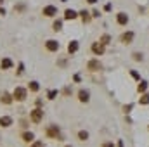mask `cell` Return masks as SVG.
<instances>
[{
	"mask_svg": "<svg viewBox=\"0 0 149 147\" xmlns=\"http://www.w3.org/2000/svg\"><path fill=\"white\" fill-rule=\"evenodd\" d=\"M134 59H135V61H142V54L135 52V54H134Z\"/></svg>",
	"mask_w": 149,
	"mask_h": 147,
	"instance_id": "24",
	"label": "cell"
},
{
	"mask_svg": "<svg viewBox=\"0 0 149 147\" xmlns=\"http://www.w3.org/2000/svg\"><path fill=\"white\" fill-rule=\"evenodd\" d=\"M141 104H149V95H146V94H144V95L141 97Z\"/></svg>",
	"mask_w": 149,
	"mask_h": 147,
	"instance_id": "22",
	"label": "cell"
},
{
	"mask_svg": "<svg viewBox=\"0 0 149 147\" xmlns=\"http://www.w3.org/2000/svg\"><path fill=\"white\" fill-rule=\"evenodd\" d=\"M76 16H78V14H76V12H74L73 9H68V10H66V12H64V19H74V17H76Z\"/></svg>",
	"mask_w": 149,
	"mask_h": 147,
	"instance_id": "12",
	"label": "cell"
},
{
	"mask_svg": "<svg viewBox=\"0 0 149 147\" xmlns=\"http://www.w3.org/2000/svg\"><path fill=\"white\" fill-rule=\"evenodd\" d=\"M87 2H88V3H95L97 0H87Z\"/></svg>",
	"mask_w": 149,
	"mask_h": 147,
	"instance_id": "28",
	"label": "cell"
},
{
	"mask_svg": "<svg viewBox=\"0 0 149 147\" xmlns=\"http://www.w3.org/2000/svg\"><path fill=\"white\" fill-rule=\"evenodd\" d=\"M87 68H88L90 71H99V69H101V62H99V61H95V59H94V61H88Z\"/></svg>",
	"mask_w": 149,
	"mask_h": 147,
	"instance_id": "8",
	"label": "cell"
},
{
	"mask_svg": "<svg viewBox=\"0 0 149 147\" xmlns=\"http://www.w3.org/2000/svg\"><path fill=\"white\" fill-rule=\"evenodd\" d=\"M31 147H45V146H43V142H35Z\"/></svg>",
	"mask_w": 149,
	"mask_h": 147,
	"instance_id": "26",
	"label": "cell"
},
{
	"mask_svg": "<svg viewBox=\"0 0 149 147\" xmlns=\"http://www.w3.org/2000/svg\"><path fill=\"white\" fill-rule=\"evenodd\" d=\"M78 99H80L81 102H88V92H87V90H80V92H78Z\"/></svg>",
	"mask_w": 149,
	"mask_h": 147,
	"instance_id": "11",
	"label": "cell"
},
{
	"mask_svg": "<svg viewBox=\"0 0 149 147\" xmlns=\"http://www.w3.org/2000/svg\"><path fill=\"white\" fill-rule=\"evenodd\" d=\"M132 40H134V33L132 31H127V33L121 35V42L123 43H132Z\"/></svg>",
	"mask_w": 149,
	"mask_h": 147,
	"instance_id": "9",
	"label": "cell"
},
{
	"mask_svg": "<svg viewBox=\"0 0 149 147\" xmlns=\"http://www.w3.org/2000/svg\"><path fill=\"white\" fill-rule=\"evenodd\" d=\"M92 52H94V54H97V55H102V54H104V45L95 42V43L92 45Z\"/></svg>",
	"mask_w": 149,
	"mask_h": 147,
	"instance_id": "6",
	"label": "cell"
},
{
	"mask_svg": "<svg viewBox=\"0 0 149 147\" xmlns=\"http://www.w3.org/2000/svg\"><path fill=\"white\" fill-rule=\"evenodd\" d=\"M116 21H118V24H121V26H125V24L128 23V16H127L125 12H120V14L116 16Z\"/></svg>",
	"mask_w": 149,
	"mask_h": 147,
	"instance_id": "7",
	"label": "cell"
},
{
	"mask_svg": "<svg viewBox=\"0 0 149 147\" xmlns=\"http://www.w3.org/2000/svg\"><path fill=\"white\" fill-rule=\"evenodd\" d=\"M80 14H81V19H83L85 23H88V21H90V16H88V12H87V10H81Z\"/></svg>",
	"mask_w": 149,
	"mask_h": 147,
	"instance_id": "16",
	"label": "cell"
},
{
	"mask_svg": "<svg viewBox=\"0 0 149 147\" xmlns=\"http://www.w3.org/2000/svg\"><path fill=\"white\" fill-rule=\"evenodd\" d=\"M66 147H71V146H66Z\"/></svg>",
	"mask_w": 149,
	"mask_h": 147,
	"instance_id": "29",
	"label": "cell"
},
{
	"mask_svg": "<svg viewBox=\"0 0 149 147\" xmlns=\"http://www.w3.org/2000/svg\"><path fill=\"white\" fill-rule=\"evenodd\" d=\"M146 88H148V83H146V81H141V83H139V87H137V90H139V92H146Z\"/></svg>",
	"mask_w": 149,
	"mask_h": 147,
	"instance_id": "17",
	"label": "cell"
},
{
	"mask_svg": "<svg viewBox=\"0 0 149 147\" xmlns=\"http://www.w3.org/2000/svg\"><path fill=\"white\" fill-rule=\"evenodd\" d=\"M102 147H114V146H113V142H104Z\"/></svg>",
	"mask_w": 149,
	"mask_h": 147,
	"instance_id": "27",
	"label": "cell"
},
{
	"mask_svg": "<svg viewBox=\"0 0 149 147\" xmlns=\"http://www.w3.org/2000/svg\"><path fill=\"white\" fill-rule=\"evenodd\" d=\"M0 66H2L3 69H9V68L12 66V61H10V59H2V62H0Z\"/></svg>",
	"mask_w": 149,
	"mask_h": 147,
	"instance_id": "14",
	"label": "cell"
},
{
	"mask_svg": "<svg viewBox=\"0 0 149 147\" xmlns=\"http://www.w3.org/2000/svg\"><path fill=\"white\" fill-rule=\"evenodd\" d=\"M78 50V42H70V45H68V52L70 54H74Z\"/></svg>",
	"mask_w": 149,
	"mask_h": 147,
	"instance_id": "13",
	"label": "cell"
},
{
	"mask_svg": "<svg viewBox=\"0 0 149 147\" xmlns=\"http://www.w3.org/2000/svg\"><path fill=\"white\" fill-rule=\"evenodd\" d=\"M56 14H57V9H56L54 5H47V7H43V16L52 17V16H56Z\"/></svg>",
	"mask_w": 149,
	"mask_h": 147,
	"instance_id": "4",
	"label": "cell"
},
{
	"mask_svg": "<svg viewBox=\"0 0 149 147\" xmlns=\"http://www.w3.org/2000/svg\"><path fill=\"white\" fill-rule=\"evenodd\" d=\"M56 95H57V92H56V90H50V92H49V99H54Z\"/></svg>",
	"mask_w": 149,
	"mask_h": 147,
	"instance_id": "25",
	"label": "cell"
},
{
	"mask_svg": "<svg viewBox=\"0 0 149 147\" xmlns=\"http://www.w3.org/2000/svg\"><path fill=\"white\" fill-rule=\"evenodd\" d=\"M45 47H47V50H50V52H56V50L59 49V42H56V40H47Z\"/></svg>",
	"mask_w": 149,
	"mask_h": 147,
	"instance_id": "5",
	"label": "cell"
},
{
	"mask_svg": "<svg viewBox=\"0 0 149 147\" xmlns=\"http://www.w3.org/2000/svg\"><path fill=\"white\" fill-rule=\"evenodd\" d=\"M23 140L31 142V140H33V133H31V132H30V133H24V135H23Z\"/></svg>",
	"mask_w": 149,
	"mask_h": 147,
	"instance_id": "19",
	"label": "cell"
},
{
	"mask_svg": "<svg viewBox=\"0 0 149 147\" xmlns=\"http://www.w3.org/2000/svg\"><path fill=\"white\" fill-rule=\"evenodd\" d=\"M30 90H31V92H37L38 90V83L37 81H31V83H30Z\"/></svg>",
	"mask_w": 149,
	"mask_h": 147,
	"instance_id": "21",
	"label": "cell"
},
{
	"mask_svg": "<svg viewBox=\"0 0 149 147\" xmlns=\"http://www.w3.org/2000/svg\"><path fill=\"white\" fill-rule=\"evenodd\" d=\"M61 26H63V23H61V21H56V23H54V30H56V31H57V30H61Z\"/></svg>",
	"mask_w": 149,
	"mask_h": 147,
	"instance_id": "23",
	"label": "cell"
},
{
	"mask_svg": "<svg viewBox=\"0 0 149 147\" xmlns=\"http://www.w3.org/2000/svg\"><path fill=\"white\" fill-rule=\"evenodd\" d=\"M12 95H14V99H16V101H24V99H26V90H24V88H21V87H16Z\"/></svg>",
	"mask_w": 149,
	"mask_h": 147,
	"instance_id": "2",
	"label": "cell"
},
{
	"mask_svg": "<svg viewBox=\"0 0 149 147\" xmlns=\"http://www.w3.org/2000/svg\"><path fill=\"white\" fill-rule=\"evenodd\" d=\"M0 101H2L3 104H10V101H12V99H10V95H9V94H2Z\"/></svg>",
	"mask_w": 149,
	"mask_h": 147,
	"instance_id": "15",
	"label": "cell"
},
{
	"mask_svg": "<svg viewBox=\"0 0 149 147\" xmlns=\"http://www.w3.org/2000/svg\"><path fill=\"white\" fill-rule=\"evenodd\" d=\"M0 125L2 126H10L12 125V118L10 116H2L0 118Z\"/></svg>",
	"mask_w": 149,
	"mask_h": 147,
	"instance_id": "10",
	"label": "cell"
},
{
	"mask_svg": "<svg viewBox=\"0 0 149 147\" xmlns=\"http://www.w3.org/2000/svg\"><path fill=\"white\" fill-rule=\"evenodd\" d=\"M42 118H43V111H42V109H33V111H31V121L40 123V121H42Z\"/></svg>",
	"mask_w": 149,
	"mask_h": 147,
	"instance_id": "3",
	"label": "cell"
},
{
	"mask_svg": "<svg viewBox=\"0 0 149 147\" xmlns=\"http://www.w3.org/2000/svg\"><path fill=\"white\" fill-rule=\"evenodd\" d=\"M47 135H49L50 139H57V140H61V132H59V128H57L56 125H52V126L47 128Z\"/></svg>",
	"mask_w": 149,
	"mask_h": 147,
	"instance_id": "1",
	"label": "cell"
},
{
	"mask_svg": "<svg viewBox=\"0 0 149 147\" xmlns=\"http://www.w3.org/2000/svg\"><path fill=\"white\" fill-rule=\"evenodd\" d=\"M78 137H80V140H87V139H88V132H83V130H81V132L78 133Z\"/></svg>",
	"mask_w": 149,
	"mask_h": 147,
	"instance_id": "18",
	"label": "cell"
},
{
	"mask_svg": "<svg viewBox=\"0 0 149 147\" xmlns=\"http://www.w3.org/2000/svg\"><path fill=\"white\" fill-rule=\"evenodd\" d=\"M109 40H111V38H109V35H102V38H101V43H102V45H106V43H109Z\"/></svg>",
	"mask_w": 149,
	"mask_h": 147,
	"instance_id": "20",
	"label": "cell"
}]
</instances>
